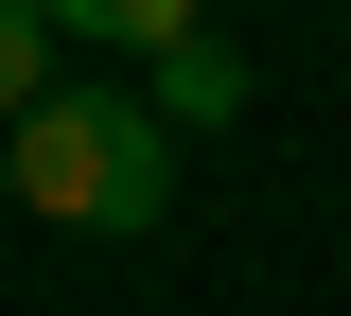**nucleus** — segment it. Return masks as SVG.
I'll return each mask as SVG.
<instances>
[{"label": "nucleus", "mask_w": 351, "mask_h": 316, "mask_svg": "<svg viewBox=\"0 0 351 316\" xmlns=\"http://www.w3.org/2000/svg\"><path fill=\"white\" fill-rule=\"evenodd\" d=\"M0 158H18V211H36V228H88V246L176 228V123L141 88H106V71H71L53 106H18Z\"/></svg>", "instance_id": "nucleus-1"}, {"label": "nucleus", "mask_w": 351, "mask_h": 316, "mask_svg": "<svg viewBox=\"0 0 351 316\" xmlns=\"http://www.w3.org/2000/svg\"><path fill=\"white\" fill-rule=\"evenodd\" d=\"M71 53H106V71H158V53H193L211 36V0H36Z\"/></svg>", "instance_id": "nucleus-2"}, {"label": "nucleus", "mask_w": 351, "mask_h": 316, "mask_svg": "<svg viewBox=\"0 0 351 316\" xmlns=\"http://www.w3.org/2000/svg\"><path fill=\"white\" fill-rule=\"evenodd\" d=\"M141 106H158L176 141H211V123H246V53H211V36H193V53H158V88H141Z\"/></svg>", "instance_id": "nucleus-3"}, {"label": "nucleus", "mask_w": 351, "mask_h": 316, "mask_svg": "<svg viewBox=\"0 0 351 316\" xmlns=\"http://www.w3.org/2000/svg\"><path fill=\"white\" fill-rule=\"evenodd\" d=\"M71 88V36H53L36 0H0V123H18V106H53Z\"/></svg>", "instance_id": "nucleus-4"}, {"label": "nucleus", "mask_w": 351, "mask_h": 316, "mask_svg": "<svg viewBox=\"0 0 351 316\" xmlns=\"http://www.w3.org/2000/svg\"><path fill=\"white\" fill-rule=\"evenodd\" d=\"M0 211H18V158H0Z\"/></svg>", "instance_id": "nucleus-5"}]
</instances>
